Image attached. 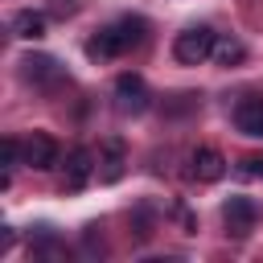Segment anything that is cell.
Returning <instances> with one entry per match:
<instances>
[{
  "mask_svg": "<svg viewBox=\"0 0 263 263\" xmlns=\"http://www.w3.org/2000/svg\"><path fill=\"white\" fill-rule=\"evenodd\" d=\"M115 111L119 115H140L148 111V86L140 74H119L115 78Z\"/></svg>",
  "mask_w": 263,
  "mask_h": 263,
  "instance_id": "2",
  "label": "cell"
},
{
  "mask_svg": "<svg viewBox=\"0 0 263 263\" xmlns=\"http://www.w3.org/2000/svg\"><path fill=\"white\" fill-rule=\"evenodd\" d=\"M90 168H95V152L90 148H74L66 156V189H82L86 177H90Z\"/></svg>",
  "mask_w": 263,
  "mask_h": 263,
  "instance_id": "6",
  "label": "cell"
},
{
  "mask_svg": "<svg viewBox=\"0 0 263 263\" xmlns=\"http://www.w3.org/2000/svg\"><path fill=\"white\" fill-rule=\"evenodd\" d=\"M234 123L242 136H263V99H238L234 103Z\"/></svg>",
  "mask_w": 263,
  "mask_h": 263,
  "instance_id": "5",
  "label": "cell"
},
{
  "mask_svg": "<svg viewBox=\"0 0 263 263\" xmlns=\"http://www.w3.org/2000/svg\"><path fill=\"white\" fill-rule=\"evenodd\" d=\"M103 152H107V160H103V164H107V168H103V181H115V177L123 173V140L111 136V140L103 144Z\"/></svg>",
  "mask_w": 263,
  "mask_h": 263,
  "instance_id": "12",
  "label": "cell"
},
{
  "mask_svg": "<svg viewBox=\"0 0 263 263\" xmlns=\"http://www.w3.org/2000/svg\"><path fill=\"white\" fill-rule=\"evenodd\" d=\"M238 173H242V177H263V152L242 156V160H238Z\"/></svg>",
  "mask_w": 263,
  "mask_h": 263,
  "instance_id": "13",
  "label": "cell"
},
{
  "mask_svg": "<svg viewBox=\"0 0 263 263\" xmlns=\"http://www.w3.org/2000/svg\"><path fill=\"white\" fill-rule=\"evenodd\" d=\"M78 12V0H53V16H74Z\"/></svg>",
  "mask_w": 263,
  "mask_h": 263,
  "instance_id": "14",
  "label": "cell"
},
{
  "mask_svg": "<svg viewBox=\"0 0 263 263\" xmlns=\"http://www.w3.org/2000/svg\"><path fill=\"white\" fill-rule=\"evenodd\" d=\"M12 33L25 37V41H37V37H45V16L33 12V8H21V12L12 16Z\"/></svg>",
  "mask_w": 263,
  "mask_h": 263,
  "instance_id": "10",
  "label": "cell"
},
{
  "mask_svg": "<svg viewBox=\"0 0 263 263\" xmlns=\"http://www.w3.org/2000/svg\"><path fill=\"white\" fill-rule=\"evenodd\" d=\"M16 156H21V144L8 136V140H4V164H16Z\"/></svg>",
  "mask_w": 263,
  "mask_h": 263,
  "instance_id": "15",
  "label": "cell"
},
{
  "mask_svg": "<svg viewBox=\"0 0 263 263\" xmlns=\"http://www.w3.org/2000/svg\"><path fill=\"white\" fill-rule=\"evenodd\" d=\"M255 218H259V210H255V201H251V197H230V201L222 205L226 234H234V238H247V234L255 230Z\"/></svg>",
  "mask_w": 263,
  "mask_h": 263,
  "instance_id": "4",
  "label": "cell"
},
{
  "mask_svg": "<svg viewBox=\"0 0 263 263\" xmlns=\"http://www.w3.org/2000/svg\"><path fill=\"white\" fill-rule=\"evenodd\" d=\"M226 173V156L218 148H197L193 152V177L197 181H218Z\"/></svg>",
  "mask_w": 263,
  "mask_h": 263,
  "instance_id": "7",
  "label": "cell"
},
{
  "mask_svg": "<svg viewBox=\"0 0 263 263\" xmlns=\"http://www.w3.org/2000/svg\"><path fill=\"white\" fill-rule=\"evenodd\" d=\"M86 53L90 58H115V53H123V41H119V33H115V25H107V29H99V37H90L86 41Z\"/></svg>",
  "mask_w": 263,
  "mask_h": 263,
  "instance_id": "9",
  "label": "cell"
},
{
  "mask_svg": "<svg viewBox=\"0 0 263 263\" xmlns=\"http://www.w3.org/2000/svg\"><path fill=\"white\" fill-rule=\"evenodd\" d=\"M214 41H218V33L205 29V25L185 29V33H177V41H173V58H177L181 66H201V62L214 53Z\"/></svg>",
  "mask_w": 263,
  "mask_h": 263,
  "instance_id": "1",
  "label": "cell"
},
{
  "mask_svg": "<svg viewBox=\"0 0 263 263\" xmlns=\"http://www.w3.org/2000/svg\"><path fill=\"white\" fill-rule=\"evenodd\" d=\"M242 58H247V49H242L238 37H218V41H214V62H218V66H238Z\"/></svg>",
  "mask_w": 263,
  "mask_h": 263,
  "instance_id": "11",
  "label": "cell"
},
{
  "mask_svg": "<svg viewBox=\"0 0 263 263\" xmlns=\"http://www.w3.org/2000/svg\"><path fill=\"white\" fill-rule=\"evenodd\" d=\"M21 156H25V164H29V168L45 173V168H53V164H58V140H53L49 132H29V140L21 144Z\"/></svg>",
  "mask_w": 263,
  "mask_h": 263,
  "instance_id": "3",
  "label": "cell"
},
{
  "mask_svg": "<svg viewBox=\"0 0 263 263\" xmlns=\"http://www.w3.org/2000/svg\"><path fill=\"white\" fill-rule=\"evenodd\" d=\"M21 70H25V78H29V82H58V78H62L58 62H53V58H45V53H29V58L21 62Z\"/></svg>",
  "mask_w": 263,
  "mask_h": 263,
  "instance_id": "8",
  "label": "cell"
}]
</instances>
